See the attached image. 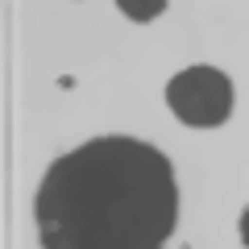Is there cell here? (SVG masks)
Instances as JSON below:
<instances>
[{
  "instance_id": "obj_1",
  "label": "cell",
  "mask_w": 249,
  "mask_h": 249,
  "mask_svg": "<svg viewBox=\"0 0 249 249\" xmlns=\"http://www.w3.org/2000/svg\"><path fill=\"white\" fill-rule=\"evenodd\" d=\"M34 220L42 249H162L178 224L175 166L137 137H91L46 170Z\"/></svg>"
},
{
  "instance_id": "obj_2",
  "label": "cell",
  "mask_w": 249,
  "mask_h": 249,
  "mask_svg": "<svg viewBox=\"0 0 249 249\" xmlns=\"http://www.w3.org/2000/svg\"><path fill=\"white\" fill-rule=\"evenodd\" d=\"M166 104L183 124L216 129L232 112V83L216 67H187L166 83Z\"/></svg>"
},
{
  "instance_id": "obj_3",
  "label": "cell",
  "mask_w": 249,
  "mask_h": 249,
  "mask_svg": "<svg viewBox=\"0 0 249 249\" xmlns=\"http://www.w3.org/2000/svg\"><path fill=\"white\" fill-rule=\"evenodd\" d=\"M116 4H121V13H124L129 21H137V25L162 17V9H166V0H116Z\"/></svg>"
},
{
  "instance_id": "obj_4",
  "label": "cell",
  "mask_w": 249,
  "mask_h": 249,
  "mask_svg": "<svg viewBox=\"0 0 249 249\" xmlns=\"http://www.w3.org/2000/svg\"><path fill=\"white\" fill-rule=\"evenodd\" d=\"M241 241H245V249H249V208L241 212Z\"/></svg>"
}]
</instances>
